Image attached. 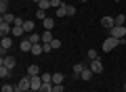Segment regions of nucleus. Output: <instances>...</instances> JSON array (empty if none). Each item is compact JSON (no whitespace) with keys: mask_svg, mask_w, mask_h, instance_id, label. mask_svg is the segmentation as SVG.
Returning <instances> with one entry per match:
<instances>
[{"mask_svg":"<svg viewBox=\"0 0 126 92\" xmlns=\"http://www.w3.org/2000/svg\"><path fill=\"white\" fill-rule=\"evenodd\" d=\"M27 75H30V78L40 75V73H38V65H30V67H27Z\"/></svg>","mask_w":126,"mask_h":92,"instance_id":"obj_22","label":"nucleus"},{"mask_svg":"<svg viewBox=\"0 0 126 92\" xmlns=\"http://www.w3.org/2000/svg\"><path fill=\"white\" fill-rule=\"evenodd\" d=\"M2 92H15V86H11V84H2Z\"/></svg>","mask_w":126,"mask_h":92,"instance_id":"obj_31","label":"nucleus"},{"mask_svg":"<svg viewBox=\"0 0 126 92\" xmlns=\"http://www.w3.org/2000/svg\"><path fill=\"white\" fill-rule=\"evenodd\" d=\"M116 2H120V0H116Z\"/></svg>","mask_w":126,"mask_h":92,"instance_id":"obj_42","label":"nucleus"},{"mask_svg":"<svg viewBox=\"0 0 126 92\" xmlns=\"http://www.w3.org/2000/svg\"><path fill=\"white\" fill-rule=\"evenodd\" d=\"M50 4H53V9H59L63 2H61V0H50Z\"/></svg>","mask_w":126,"mask_h":92,"instance_id":"obj_35","label":"nucleus"},{"mask_svg":"<svg viewBox=\"0 0 126 92\" xmlns=\"http://www.w3.org/2000/svg\"><path fill=\"white\" fill-rule=\"evenodd\" d=\"M42 46H44V53H50V50H53V46H50V44H42Z\"/></svg>","mask_w":126,"mask_h":92,"instance_id":"obj_36","label":"nucleus"},{"mask_svg":"<svg viewBox=\"0 0 126 92\" xmlns=\"http://www.w3.org/2000/svg\"><path fill=\"white\" fill-rule=\"evenodd\" d=\"M27 92H36V90H27Z\"/></svg>","mask_w":126,"mask_h":92,"instance_id":"obj_40","label":"nucleus"},{"mask_svg":"<svg viewBox=\"0 0 126 92\" xmlns=\"http://www.w3.org/2000/svg\"><path fill=\"white\" fill-rule=\"evenodd\" d=\"M11 34H13V25L6 23V21H0V36L6 38V36H11Z\"/></svg>","mask_w":126,"mask_h":92,"instance_id":"obj_5","label":"nucleus"},{"mask_svg":"<svg viewBox=\"0 0 126 92\" xmlns=\"http://www.w3.org/2000/svg\"><path fill=\"white\" fill-rule=\"evenodd\" d=\"M93 69H90V67H84V71H82L80 73V79H84V82H90V79H93Z\"/></svg>","mask_w":126,"mask_h":92,"instance_id":"obj_10","label":"nucleus"},{"mask_svg":"<svg viewBox=\"0 0 126 92\" xmlns=\"http://www.w3.org/2000/svg\"><path fill=\"white\" fill-rule=\"evenodd\" d=\"M34 2H40V0H34Z\"/></svg>","mask_w":126,"mask_h":92,"instance_id":"obj_41","label":"nucleus"},{"mask_svg":"<svg viewBox=\"0 0 126 92\" xmlns=\"http://www.w3.org/2000/svg\"><path fill=\"white\" fill-rule=\"evenodd\" d=\"M0 65H4V67H11V69H15V65H17V61H15V57H2V61H0Z\"/></svg>","mask_w":126,"mask_h":92,"instance_id":"obj_9","label":"nucleus"},{"mask_svg":"<svg viewBox=\"0 0 126 92\" xmlns=\"http://www.w3.org/2000/svg\"><path fill=\"white\" fill-rule=\"evenodd\" d=\"M40 78L44 84H53V73H40Z\"/></svg>","mask_w":126,"mask_h":92,"instance_id":"obj_24","label":"nucleus"},{"mask_svg":"<svg viewBox=\"0 0 126 92\" xmlns=\"http://www.w3.org/2000/svg\"><path fill=\"white\" fill-rule=\"evenodd\" d=\"M88 59H90V61H94V59H99V53H97L94 48H90V50H88Z\"/></svg>","mask_w":126,"mask_h":92,"instance_id":"obj_27","label":"nucleus"},{"mask_svg":"<svg viewBox=\"0 0 126 92\" xmlns=\"http://www.w3.org/2000/svg\"><path fill=\"white\" fill-rule=\"evenodd\" d=\"M113 19H116V25H124V23H126V15L124 13L118 15V17H113Z\"/></svg>","mask_w":126,"mask_h":92,"instance_id":"obj_26","label":"nucleus"},{"mask_svg":"<svg viewBox=\"0 0 126 92\" xmlns=\"http://www.w3.org/2000/svg\"><path fill=\"white\" fill-rule=\"evenodd\" d=\"M120 42H122V40L111 38V36H109V38H105V40H103V46H101V48H103V53H109V50H113Z\"/></svg>","mask_w":126,"mask_h":92,"instance_id":"obj_1","label":"nucleus"},{"mask_svg":"<svg viewBox=\"0 0 126 92\" xmlns=\"http://www.w3.org/2000/svg\"><path fill=\"white\" fill-rule=\"evenodd\" d=\"M27 40H30L32 44H42V36H38V31H32V34H27Z\"/></svg>","mask_w":126,"mask_h":92,"instance_id":"obj_12","label":"nucleus"},{"mask_svg":"<svg viewBox=\"0 0 126 92\" xmlns=\"http://www.w3.org/2000/svg\"><path fill=\"white\" fill-rule=\"evenodd\" d=\"M65 88H63V84H53V92H63Z\"/></svg>","mask_w":126,"mask_h":92,"instance_id":"obj_33","label":"nucleus"},{"mask_svg":"<svg viewBox=\"0 0 126 92\" xmlns=\"http://www.w3.org/2000/svg\"><path fill=\"white\" fill-rule=\"evenodd\" d=\"M17 88H19L21 92H27V90H32V78H30V75L21 78V79H19V84H17Z\"/></svg>","mask_w":126,"mask_h":92,"instance_id":"obj_3","label":"nucleus"},{"mask_svg":"<svg viewBox=\"0 0 126 92\" xmlns=\"http://www.w3.org/2000/svg\"><path fill=\"white\" fill-rule=\"evenodd\" d=\"M88 67L93 69V73H101V71H103V63H101L99 59H94V61H90V63H88Z\"/></svg>","mask_w":126,"mask_h":92,"instance_id":"obj_6","label":"nucleus"},{"mask_svg":"<svg viewBox=\"0 0 126 92\" xmlns=\"http://www.w3.org/2000/svg\"><path fill=\"white\" fill-rule=\"evenodd\" d=\"M50 46H53V50H57V48H61V40H57V38H55L53 42H50Z\"/></svg>","mask_w":126,"mask_h":92,"instance_id":"obj_32","label":"nucleus"},{"mask_svg":"<svg viewBox=\"0 0 126 92\" xmlns=\"http://www.w3.org/2000/svg\"><path fill=\"white\" fill-rule=\"evenodd\" d=\"M101 25H103L105 29H111V27L116 25V19H113V17H107V15H105V17L101 19Z\"/></svg>","mask_w":126,"mask_h":92,"instance_id":"obj_8","label":"nucleus"},{"mask_svg":"<svg viewBox=\"0 0 126 92\" xmlns=\"http://www.w3.org/2000/svg\"><path fill=\"white\" fill-rule=\"evenodd\" d=\"M21 34H23V27L21 25H13V34H11V36H13V38H19Z\"/></svg>","mask_w":126,"mask_h":92,"instance_id":"obj_23","label":"nucleus"},{"mask_svg":"<svg viewBox=\"0 0 126 92\" xmlns=\"http://www.w3.org/2000/svg\"><path fill=\"white\" fill-rule=\"evenodd\" d=\"M109 36H111V38H118V40H124L126 27H124V25H113L111 29H109Z\"/></svg>","mask_w":126,"mask_h":92,"instance_id":"obj_2","label":"nucleus"},{"mask_svg":"<svg viewBox=\"0 0 126 92\" xmlns=\"http://www.w3.org/2000/svg\"><path fill=\"white\" fill-rule=\"evenodd\" d=\"M82 71H84V65H82V63H76V65H74V73L78 75V78H80V73Z\"/></svg>","mask_w":126,"mask_h":92,"instance_id":"obj_25","label":"nucleus"},{"mask_svg":"<svg viewBox=\"0 0 126 92\" xmlns=\"http://www.w3.org/2000/svg\"><path fill=\"white\" fill-rule=\"evenodd\" d=\"M40 92H53V84H42Z\"/></svg>","mask_w":126,"mask_h":92,"instance_id":"obj_28","label":"nucleus"},{"mask_svg":"<svg viewBox=\"0 0 126 92\" xmlns=\"http://www.w3.org/2000/svg\"><path fill=\"white\" fill-rule=\"evenodd\" d=\"M124 92H126V82H124Z\"/></svg>","mask_w":126,"mask_h":92,"instance_id":"obj_38","label":"nucleus"},{"mask_svg":"<svg viewBox=\"0 0 126 92\" xmlns=\"http://www.w3.org/2000/svg\"><path fill=\"white\" fill-rule=\"evenodd\" d=\"M53 31H48V29H44V34H42V44H50L53 42Z\"/></svg>","mask_w":126,"mask_h":92,"instance_id":"obj_16","label":"nucleus"},{"mask_svg":"<svg viewBox=\"0 0 126 92\" xmlns=\"http://www.w3.org/2000/svg\"><path fill=\"white\" fill-rule=\"evenodd\" d=\"M38 9L40 11H48V9H53V4H50V0H40V2H38Z\"/></svg>","mask_w":126,"mask_h":92,"instance_id":"obj_19","label":"nucleus"},{"mask_svg":"<svg viewBox=\"0 0 126 92\" xmlns=\"http://www.w3.org/2000/svg\"><path fill=\"white\" fill-rule=\"evenodd\" d=\"M42 78L40 75H34V78H32V90H36V92H40V88H42Z\"/></svg>","mask_w":126,"mask_h":92,"instance_id":"obj_7","label":"nucleus"},{"mask_svg":"<svg viewBox=\"0 0 126 92\" xmlns=\"http://www.w3.org/2000/svg\"><path fill=\"white\" fill-rule=\"evenodd\" d=\"M9 48H13V36H6V38H2V42H0V53H2V57H4V53Z\"/></svg>","mask_w":126,"mask_h":92,"instance_id":"obj_4","label":"nucleus"},{"mask_svg":"<svg viewBox=\"0 0 126 92\" xmlns=\"http://www.w3.org/2000/svg\"><path fill=\"white\" fill-rule=\"evenodd\" d=\"M4 13H9V9H6L4 2H0V15H4Z\"/></svg>","mask_w":126,"mask_h":92,"instance_id":"obj_34","label":"nucleus"},{"mask_svg":"<svg viewBox=\"0 0 126 92\" xmlns=\"http://www.w3.org/2000/svg\"><path fill=\"white\" fill-rule=\"evenodd\" d=\"M80 2H88V0H80Z\"/></svg>","mask_w":126,"mask_h":92,"instance_id":"obj_39","label":"nucleus"},{"mask_svg":"<svg viewBox=\"0 0 126 92\" xmlns=\"http://www.w3.org/2000/svg\"><path fill=\"white\" fill-rule=\"evenodd\" d=\"M0 2H4V4H6V2H9V0H0Z\"/></svg>","mask_w":126,"mask_h":92,"instance_id":"obj_37","label":"nucleus"},{"mask_svg":"<svg viewBox=\"0 0 126 92\" xmlns=\"http://www.w3.org/2000/svg\"><path fill=\"white\" fill-rule=\"evenodd\" d=\"M42 53H44V46H42V44H34V46H32V54H34V57H40Z\"/></svg>","mask_w":126,"mask_h":92,"instance_id":"obj_17","label":"nucleus"},{"mask_svg":"<svg viewBox=\"0 0 126 92\" xmlns=\"http://www.w3.org/2000/svg\"><path fill=\"white\" fill-rule=\"evenodd\" d=\"M32 46H34V44H32L30 40H21V44H19L21 53H32Z\"/></svg>","mask_w":126,"mask_h":92,"instance_id":"obj_13","label":"nucleus"},{"mask_svg":"<svg viewBox=\"0 0 126 92\" xmlns=\"http://www.w3.org/2000/svg\"><path fill=\"white\" fill-rule=\"evenodd\" d=\"M63 82H65V75L63 73H59V71L53 73V84H63Z\"/></svg>","mask_w":126,"mask_h":92,"instance_id":"obj_21","label":"nucleus"},{"mask_svg":"<svg viewBox=\"0 0 126 92\" xmlns=\"http://www.w3.org/2000/svg\"><path fill=\"white\" fill-rule=\"evenodd\" d=\"M36 17L40 19V21H44V19H46V11H40V9H38V11H36Z\"/></svg>","mask_w":126,"mask_h":92,"instance_id":"obj_29","label":"nucleus"},{"mask_svg":"<svg viewBox=\"0 0 126 92\" xmlns=\"http://www.w3.org/2000/svg\"><path fill=\"white\" fill-rule=\"evenodd\" d=\"M55 17H67V4H65V2H63L61 6H59V9H55Z\"/></svg>","mask_w":126,"mask_h":92,"instance_id":"obj_11","label":"nucleus"},{"mask_svg":"<svg viewBox=\"0 0 126 92\" xmlns=\"http://www.w3.org/2000/svg\"><path fill=\"white\" fill-rule=\"evenodd\" d=\"M11 75H13V69H11V67L0 65V78H2V79H6V78H11Z\"/></svg>","mask_w":126,"mask_h":92,"instance_id":"obj_14","label":"nucleus"},{"mask_svg":"<svg viewBox=\"0 0 126 92\" xmlns=\"http://www.w3.org/2000/svg\"><path fill=\"white\" fill-rule=\"evenodd\" d=\"M42 25H44V29H48V31H50V29L55 27V19H53V17H46L44 21H42Z\"/></svg>","mask_w":126,"mask_h":92,"instance_id":"obj_18","label":"nucleus"},{"mask_svg":"<svg viewBox=\"0 0 126 92\" xmlns=\"http://www.w3.org/2000/svg\"><path fill=\"white\" fill-rule=\"evenodd\" d=\"M15 19H17V17H15L13 13H4V15H2V21L11 23V25H15Z\"/></svg>","mask_w":126,"mask_h":92,"instance_id":"obj_20","label":"nucleus"},{"mask_svg":"<svg viewBox=\"0 0 126 92\" xmlns=\"http://www.w3.org/2000/svg\"><path fill=\"white\" fill-rule=\"evenodd\" d=\"M34 29H36V23L32 21V19H27V21L23 23V31H25V34H32Z\"/></svg>","mask_w":126,"mask_h":92,"instance_id":"obj_15","label":"nucleus"},{"mask_svg":"<svg viewBox=\"0 0 126 92\" xmlns=\"http://www.w3.org/2000/svg\"><path fill=\"white\" fill-rule=\"evenodd\" d=\"M76 15V6L74 4H67V17H74Z\"/></svg>","mask_w":126,"mask_h":92,"instance_id":"obj_30","label":"nucleus"}]
</instances>
